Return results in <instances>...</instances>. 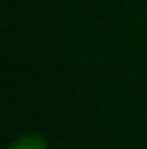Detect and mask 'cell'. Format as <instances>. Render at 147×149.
Returning a JSON list of instances; mask_svg holds the SVG:
<instances>
[{"label": "cell", "instance_id": "6da1fadb", "mask_svg": "<svg viewBox=\"0 0 147 149\" xmlns=\"http://www.w3.org/2000/svg\"><path fill=\"white\" fill-rule=\"evenodd\" d=\"M10 149H47V145L38 137H22L20 141H16Z\"/></svg>", "mask_w": 147, "mask_h": 149}]
</instances>
